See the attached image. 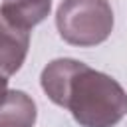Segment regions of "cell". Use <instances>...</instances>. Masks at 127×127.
<instances>
[{
    "instance_id": "obj_1",
    "label": "cell",
    "mask_w": 127,
    "mask_h": 127,
    "mask_svg": "<svg viewBox=\"0 0 127 127\" xmlns=\"http://www.w3.org/2000/svg\"><path fill=\"white\" fill-rule=\"evenodd\" d=\"M40 85L79 127H115L127 115V93L121 83L79 60H52L42 69Z\"/></svg>"
},
{
    "instance_id": "obj_2",
    "label": "cell",
    "mask_w": 127,
    "mask_h": 127,
    "mask_svg": "<svg viewBox=\"0 0 127 127\" xmlns=\"http://www.w3.org/2000/svg\"><path fill=\"white\" fill-rule=\"evenodd\" d=\"M113 10L107 0H62L56 26L64 42L91 48L105 42L113 30Z\"/></svg>"
},
{
    "instance_id": "obj_3",
    "label": "cell",
    "mask_w": 127,
    "mask_h": 127,
    "mask_svg": "<svg viewBox=\"0 0 127 127\" xmlns=\"http://www.w3.org/2000/svg\"><path fill=\"white\" fill-rule=\"evenodd\" d=\"M30 48V30L14 24L2 10H0V75L10 77L14 75Z\"/></svg>"
},
{
    "instance_id": "obj_5",
    "label": "cell",
    "mask_w": 127,
    "mask_h": 127,
    "mask_svg": "<svg viewBox=\"0 0 127 127\" xmlns=\"http://www.w3.org/2000/svg\"><path fill=\"white\" fill-rule=\"evenodd\" d=\"M0 10L24 30L44 22L52 10V0H4Z\"/></svg>"
},
{
    "instance_id": "obj_4",
    "label": "cell",
    "mask_w": 127,
    "mask_h": 127,
    "mask_svg": "<svg viewBox=\"0 0 127 127\" xmlns=\"http://www.w3.org/2000/svg\"><path fill=\"white\" fill-rule=\"evenodd\" d=\"M36 117L34 99L22 89H10L0 105V127H34Z\"/></svg>"
},
{
    "instance_id": "obj_6",
    "label": "cell",
    "mask_w": 127,
    "mask_h": 127,
    "mask_svg": "<svg viewBox=\"0 0 127 127\" xmlns=\"http://www.w3.org/2000/svg\"><path fill=\"white\" fill-rule=\"evenodd\" d=\"M6 95H8V77L0 75V105L4 103Z\"/></svg>"
}]
</instances>
